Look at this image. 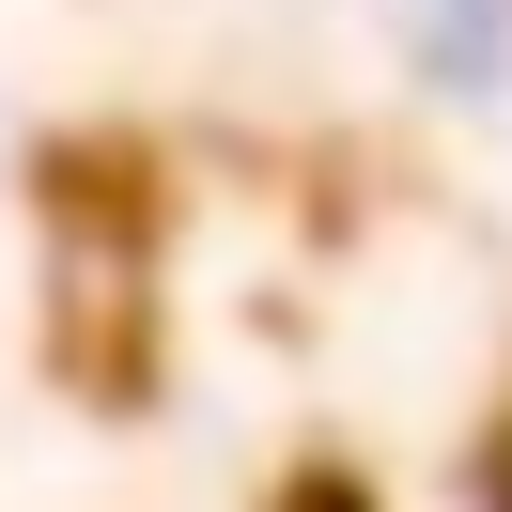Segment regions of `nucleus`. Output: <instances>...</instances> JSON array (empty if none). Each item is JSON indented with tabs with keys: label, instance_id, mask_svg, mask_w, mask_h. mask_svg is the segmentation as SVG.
Segmentation results:
<instances>
[{
	"label": "nucleus",
	"instance_id": "f257e3e1",
	"mask_svg": "<svg viewBox=\"0 0 512 512\" xmlns=\"http://www.w3.org/2000/svg\"><path fill=\"white\" fill-rule=\"evenodd\" d=\"M419 16V63L435 78H497L512 63V0H404Z\"/></svg>",
	"mask_w": 512,
	"mask_h": 512
}]
</instances>
